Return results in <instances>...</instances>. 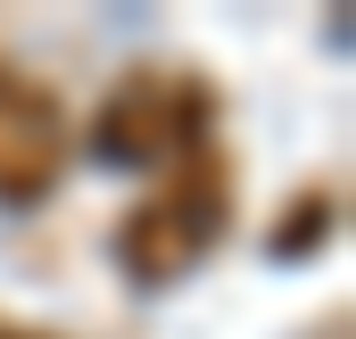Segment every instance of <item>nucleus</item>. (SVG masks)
I'll return each mask as SVG.
<instances>
[{"label": "nucleus", "instance_id": "20e7f679", "mask_svg": "<svg viewBox=\"0 0 356 339\" xmlns=\"http://www.w3.org/2000/svg\"><path fill=\"white\" fill-rule=\"evenodd\" d=\"M0 339H50V331H25V323H0Z\"/></svg>", "mask_w": 356, "mask_h": 339}, {"label": "nucleus", "instance_id": "f257e3e1", "mask_svg": "<svg viewBox=\"0 0 356 339\" xmlns=\"http://www.w3.org/2000/svg\"><path fill=\"white\" fill-rule=\"evenodd\" d=\"M224 224H232V166H224L216 149H191V158L124 215L116 256H124L141 281H175V273H191L199 256L224 240Z\"/></svg>", "mask_w": 356, "mask_h": 339}, {"label": "nucleus", "instance_id": "f03ea898", "mask_svg": "<svg viewBox=\"0 0 356 339\" xmlns=\"http://www.w3.org/2000/svg\"><path fill=\"white\" fill-rule=\"evenodd\" d=\"M207 116H216V99L199 75L149 67V75H124V91L99 108V141H108V158H191V149H207Z\"/></svg>", "mask_w": 356, "mask_h": 339}, {"label": "nucleus", "instance_id": "7ed1b4c3", "mask_svg": "<svg viewBox=\"0 0 356 339\" xmlns=\"http://www.w3.org/2000/svg\"><path fill=\"white\" fill-rule=\"evenodd\" d=\"M67 166V108L58 91H42L33 75H17L0 58V199H42Z\"/></svg>", "mask_w": 356, "mask_h": 339}]
</instances>
